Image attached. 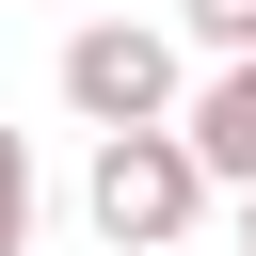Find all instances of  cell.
<instances>
[{
  "label": "cell",
  "mask_w": 256,
  "mask_h": 256,
  "mask_svg": "<svg viewBox=\"0 0 256 256\" xmlns=\"http://www.w3.org/2000/svg\"><path fill=\"white\" fill-rule=\"evenodd\" d=\"M208 160H192V128L176 112H144V128H96V176H80V208H96V240L112 256H176L192 224H208Z\"/></svg>",
  "instance_id": "obj_1"
},
{
  "label": "cell",
  "mask_w": 256,
  "mask_h": 256,
  "mask_svg": "<svg viewBox=\"0 0 256 256\" xmlns=\"http://www.w3.org/2000/svg\"><path fill=\"white\" fill-rule=\"evenodd\" d=\"M64 112H80V128H144V112H176V32H144V16L64 32Z\"/></svg>",
  "instance_id": "obj_2"
},
{
  "label": "cell",
  "mask_w": 256,
  "mask_h": 256,
  "mask_svg": "<svg viewBox=\"0 0 256 256\" xmlns=\"http://www.w3.org/2000/svg\"><path fill=\"white\" fill-rule=\"evenodd\" d=\"M176 128H192V160H208L224 192H256V48H224L208 96H176Z\"/></svg>",
  "instance_id": "obj_3"
},
{
  "label": "cell",
  "mask_w": 256,
  "mask_h": 256,
  "mask_svg": "<svg viewBox=\"0 0 256 256\" xmlns=\"http://www.w3.org/2000/svg\"><path fill=\"white\" fill-rule=\"evenodd\" d=\"M16 240H32V144L0 128V256H16Z\"/></svg>",
  "instance_id": "obj_4"
},
{
  "label": "cell",
  "mask_w": 256,
  "mask_h": 256,
  "mask_svg": "<svg viewBox=\"0 0 256 256\" xmlns=\"http://www.w3.org/2000/svg\"><path fill=\"white\" fill-rule=\"evenodd\" d=\"M192 16V48H256V0H176Z\"/></svg>",
  "instance_id": "obj_5"
},
{
  "label": "cell",
  "mask_w": 256,
  "mask_h": 256,
  "mask_svg": "<svg viewBox=\"0 0 256 256\" xmlns=\"http://www.w3.org/2000/svg\"><path fill=\"white\" fill-rule=\"evenodd\" d=\"M240 256H256V192H240Z\"/></svg>",
  "instance_id": "obj_6"
}]
</instances>
